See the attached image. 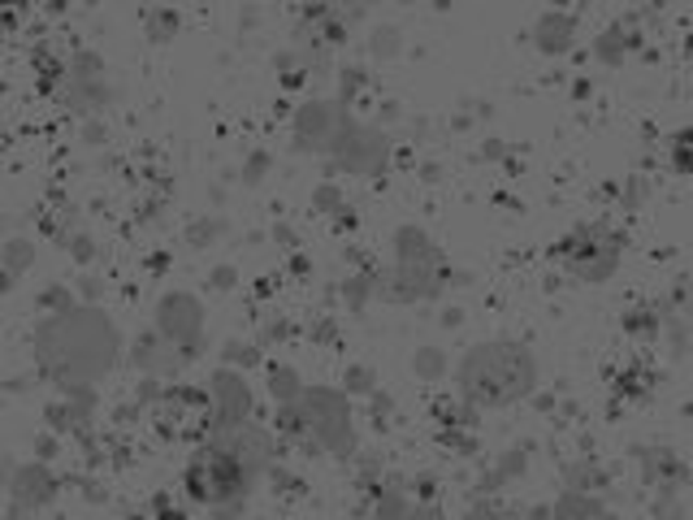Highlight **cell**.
I'll return each mask as SVG.
<instances>
[{"label": "cell", "instance_id": "7a4b0ae2", "mask_svg": "<svg viewBox=\"0 0 693 520\" xmlns=\"http://www.w3.org/2000/svg\"><path fill=\"white\" fill-rule=\"evenodd\" d=\"M156 321H161L165 339H174L187 352H196V343H200V304L191 295H182V291L165 295L161 308H156Z\"/></svg>", "mask_w": 693, "mask_h": 520}, {"label": "cell", "instance_id": "277c9868", "mask_svg": "<svg viewBox=\"0 0 693 520\" xmlns=\"http://www.w3.org/2000/svg\"><path fill=\"white\" fill-rule=\"evenodd\" d=\"M48 491H52V482H48L43 469H22V478H17V495L22 499H48Z\"/></svg>", "mask_w": 693, "mask_h": 520}, {"label": "cell", "instance_id": "3957f363", "mask_svg": "<svg viewBox=\"0 0 693 520\" xmlns=\"http://www.w3.org/2000/svg\"><path fill=\"white\" fill-rule=\"evenodd\" d=\"M213 395H217V417H222V421H239V417L248 413V386L235 382L230 373L213 378Z\"/></svg>", "mask_w": 693, "mask_h": 520}, {"label": "cell", "instance_id": "5b68a950", "mask_svg": "<svg viewBox=\"0 0 693 520\" xmlns=\"http://www.w3.org/2000/svg\"><path fill=\"white\" fill-rule=\"evenodd\" d=\"M26 256H30V248H26V243H9V248H4V265H13V269H22V265H26Z\"/></svg>", "mask_w": 693, "mask_h": 520}, {"label": "cell", "instance_id": "6da1fadb", "mask_svg": "<svg viewBox=\"0 0 693 520\" xmlns=\"http://www.w3.org/2000/svg\"><path fill=\"white\" fill-rule=\"evenodd\" d=\"M91 347H117V334L109 326V317L100 313H65L56 321L43 326L39 334V356L48 360V373H56L61 382H91L96 373H104L113 360Z\"/></svg>", "mask_w": 693, "mask_h": 520}]
</instances>
